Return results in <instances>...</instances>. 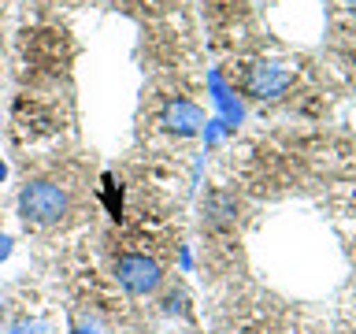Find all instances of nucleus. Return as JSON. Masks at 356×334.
<instances>
[{"label":"nucleus","mask_w":356,"mask_h":334,"mask_svg":"<svg viewBox=\"0 0 356 334\" xmlns=\"http://www.w3.org/2000/svg\"><path fill=\"white\" fill-rule=\"evenodd\" d=\"M19 216L30 227H56L71 216V193L52 178H30L19 189Z\"/></svg>","instance_id":"nucleus-1"},{"label":"nucleus","mask_w":356,"mask_h":334,"mask_svg":"<svg viewBox=\"0 0 356 334\" xmlns=\"http://www.w3.org/2000/svg\"><path fill=\"white\" fill-rule=\"evenodd\" d=\"M115 278H119V286L127 289V294L145 297V294H152V289H160L163 271H160V264H156L152 256L127 253V256H119V260H115Z\"/></svg>","instance_id":"nucleus-2"},{"label":"nucleus","mask_w":356,"mask_h":334,"mask_svg":"<svg viewBox=\"0 0 356 334\" xmlns=\"http://www.w3.org/2000/svg\"><path fill=\"white\" fill-rule=\"evenodd\" d=\"M160 127H163L167 134L189 138V134H197L200 127H204V111H200L193 100H186V97H171V100L160 108Z\"/></svg>","instance_id":"nucleus-3"},{"label":"nucleus","mask_w":356,"mask_h":334,"mask_svg":"<svg viewBox=\"0 0 356 334\" xmlns=\"http://www.w3.org/2000/svg\"><path fill=\"white\" fill-rule=\"evenodd\" d=\"M289 86H293V71H286V67H278V63L252 67L249 82H245L249 97H256V100H275V97H282Z\"/></svg>","instance_id":"nucleus-4"},{"label":"nucleus","mask_w":356,"mask_h":334,"mask_svg":"<svg viewBox=\"0 0 356 334\" xmlns=\"http://www.w3.org/2000/svg\"><path fill=\"white\" fill-rule=\"evenodd\" d=\"M234 219H238V200H234L230 193H222V189L208 193V200H204V227L208 230H227V227H234Z\"/></svg>","instance_id":"nucleus-5"},{"label":"nucleus","mask_w":356,"mask_h":334,"mask_svg":"<svg viewBox=\"0 0 356 334\" xmlns=\"http://www.w3.org/2000/svg\"><path fill=\"white\" fill-rule=\"evenodd\" d=\"M49 327H44V323H15V327H11V334H44Z\"/></svg>","instance_id":"nucleus-6"},{"label":"nucleus","mask_w":356,"mask_h":334,"mask_svg":"<svg viewBox=\"0 0 356 334\" xmlns=\"http://www.w3.org/2000/svg\"><path fill=\"white\" fill-rule=\"evenodd\" d=\"M8 253H11V238H8V234H0V260H8Z\"/></svg>","instance_id":"nucleus-7"},{"label":"nucleus","mask_w":356,"mask_h":334,"mask_svg":"<svg viewBox=\"0 0 356 334\" xmlns=\"http://www.w3.org/2000/svg\"><path fill=\"white\" fill-rule=\"evenodd\" d=\"M345 8H349V11H353V15H356V0H345Z\"/></svg>","instance_id":"nucleus-8"},{"label":"nucleus","mask_w":356,"mask_h":334,"mask_svg":"<svg viewBox=\"0 0 356 334\" xmlns=\"http://www.w3.org/2000/svg\"><path fill=\"white\" fill-rule=\"evenodd\" d=\"M0 178H4V164H0Z\"/></svg>","instance_id":"nucleus-9"}]
</instances>
